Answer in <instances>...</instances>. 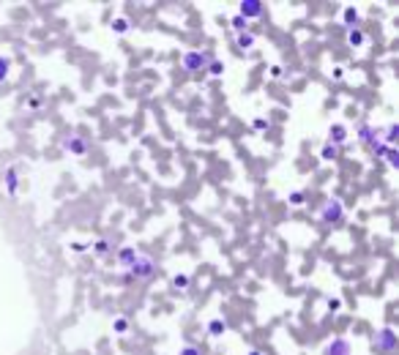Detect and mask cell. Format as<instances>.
I'll use <instances>...</instances> for the list:
<instances>
[{"mask_svg": "<svg viewBox=\"0 0 399 355\" xmlns=\"http://www.w3.org/2000/svg\"><path fill=\"white\" fill-rule=\"evenodd\" d=\"M156 273H159L156 257H151V254L140 251V254H137V260H134V263L126 268L123 279H126V281H134V284H148V281L156 279Z\"/></svg>", "mask_w": 399, "mask_h": 355, "instance_id": "obj_1", "label": "cell"}, {"mask_svg": "<svg viewBox=\"0 0 399 355\" xmlns=\"http://www.w3.org/2000/svg\"><path fill=\"white\" fill-rule=\"evenodd\" d=\"M216 55L211 49H192V52H184L181 55V69L186 71V74H200V71L208 69V63H211Z\"/></svg>", "mask_w": 399, "mask_h": 355, "instance_id": "obj_2", "label": "cell"}, {"mask_svg": "<svg viewBox=\"0 0 399 355\" xmlns=\"http://www.w3.org/2000/svg\"><path fill=\"white\" fill-rule=\"evenodd\" d=\"M396 344H399V336H396V331L391 325L380 328V331L372 336V350H375L377 355H394Z\"/></svg>", "mask_w": 399, "mask_h": 355, "instance_id": "obj_3", "label": "cell"}, {"mask_svg": "<svg viewBox=\"0 0 399 355\" xmlns=\"http://www.w3.org/2000/svg\"><path fill=\"white\" fill-rule=\"evenodd\" d=\"M320 222L326 224V227H336V224H342L344 222V205H342V199H326V202L320 205Z\"/></svg>", "mask_w": 399, "mask_h": 355, "instance_id": "obj_4", "label": "cell"}, {"mask_svg": "<svg viewBox=\"0 0 399 355\" xmlns=\"http://www.w3.org/2000/svg\"><path fill=\"white\" fill-rule=\"evenodd\" d=\"M87 249L96 254L99 260H107V257H112V254H115V249H118V240H115V235H101V238L93 240Z\"/></svg>", "mask_w": 399, "mask_h": 355, "instance_id": "obj_5", "label": "cell"}, {"mask_svg": "<svg viewBox=\"0 0 399 355\" xmlns=\"http://www.w3.org/2000/svg\"><path fill=\"white\" fill-rule=\"evenodd\" d=\"M60 145H63V150L71 153V156H85V153L91 150V142H87L82 134H69Z\"/></svg>", "mask_w": 399, "mask_h": 355, "instance_id": "obj_6", "label": "cell"}, {"mask_svg": "<svg viewBox=\"0 0 399 355\" xmlns=\"http://www.w3.org/2000/svg\"><path fill=\"white\" fill-rule=\"evenodd\" d=\"M238 11H241L238 17H243L246 22L249 19H260V17H265V3L262 0H241Z\"/></svg>", "mask_w": 399, "mask_h": 355, "instance_id": "obj_7", "label": "cell"}, {"mask_svg": "<svg viewBox=\"0 0 399 355\" xmlns=\"http://www.w3.org/2000/svg\"><path fill=\"white\" fill-rule=\"evenodd\" d=\"M137 246H131V243H123V246H118V249H115V263H118L120 268H128L134 263V260H137Z\"/></svg>", "mask_w": 399, "mask_h": 355, "instance_id": "obj_8", "label": "cell"}, {"mask_svg": "<svg viewBox=\"0 0 399 355\" xmlns=\"http://www.w3.org/2000/svg\"><path fill=\"white\" fill-rule=\"evenodd\" d=\"M356 137H358V142H361L364 148H369L375 139H380V129H375L372 123H367V120H364V123L358 126V134H356Z\"/></svg>", "mask_w": 399, "mask_h": 355, "instance_id": "obj_9", "label": "cell"}, {"mask_svg": "<svg viewBox=\"0 0 399 355\" xmlns=\"http://www.w3.org/2000/svg\"><path fill=\"white\" fill-rule=\"evenodd\" d=\"M323 355H350V339L334 336L326 347H323Z\"/></svg>", "mask_w": 399, "mask_h": 355, "instance_id": "obj_10", "label": "cell"}, {"mask_svg": "<svg viewBox=\"0 0 399 355\" xmlns=\"http://www.w3.org/2000/svg\"><path fill=\"white\" fill-rule=\"evenodd\" d=\"M257 44V33L252 30H243V33H235V49L241 52V55H246V52H252Z\"/></svg>", "mask_w": 399, "mask_h": 355, "instance_id": "obj_11", "label": "cell"}, {"mask_svg": "<svg viewBox=\"0 0 399 355\" xmlns=\"http://www.w3.org/2000/svg\"><path fill=\"white\" fill-rule=\"evenodd\" d=\"M6 194H9L11 199L19 194V172H17V167H9V170H6Z\"/></svg>", "mask_w": 399, "mask_h": 355, "instance_id": "obj_12", "label": "cell"}, {"mask_svg": "<svg viewBox=\"0 0 399 355\" xmlns=\"http://www.w3.org/2000/svg\"><path fill=\"white\" fill-rule=\"evenodd\" d=\"M342 142H347V126L334 123V126L328 129V145H336V148H339Z\"/></svg>", "mask_w": 399, "mask_h": 355, "instance_id": "obj_13", "label": "cell"}, {"mask_svg": "<svg viewBox=\"0 0 399 355\" xmlns=\"http://www.w3.org/2000/svg\"><path fill=\"white\" fill-rule=\"evenodd\" d=\"M189 287H192V276H189V273H172L170 292H186Z\"/></svg>", "mask_w": 399, "mask_h": 355, "instance_id": "obj_14", "label": "cell"}, {"mask_svg": "<svg viewBox=\"0 0 399 355\" xmlns=\"http://www.w3.org/2000/svg\"><path fill=\"white\" fill-rule=\"evenodd\" d=\"M344 38H347V46H364L367 44V33H364L361 28H350L347 33H344Z\"/></svg>", "mask_w": 399, "mask_h": 355, "instance_id": "obj_15", "label": "cell"}, {"mask_svg": "<svg viewBox=\"0 0 399 355\" xmlns=\"http://www.w3.org/2000/svg\"><path fill=\"white\" fill-rule=\"evenodd\" d=\"M396 134H399V126H396V123H388L385 129H380V142H383V145H388V148H394Z\"/></svg>", "mask_w": 399, "mask_h": 355, "instance_id": "obj_16", "label": "cell"}, {"mask_svg": "<svg viewBox=\"0 0 399 355\" xmlns=\"http://www.w3.org/2000/svg\"><path fill=\"white\" fill-rule=\"evenodd\" d=\"M225 331H227V320H221V317H213L211 323H208V336L219 339V336H225Z\"/></svg>", "mask_w": 399, "mask_h": 355, "instance_id": "obj_17", "label": "cell"}, {"mask_svg": "<svg viewBox=\"0 0 399 355\" xmlns=\"http://www.w3.org/2000/svg\"><path fill=\"white\" fill-rule=\"evenodd\" d=\"M358 22H361V14H358L353 6H347V9H344V25H347V30L358 28Z\"/></svg>", "mask_w": 399, "mask_h": 355, "instance_id": "obj_18", "label": "cell"}, {"mask_svg": "<svg viewBox=\"0 0 399 355\" xmlns=\"http://www.w3.org/2000/svg\"><path fill=\"white\" fill-rule=\"evenodd\" d=\"M110 28H112L115 33H118V36H123V33H128V28H131V22H128L126 17H115Z\"/></svg>", "mask_w": 399, "mask_h": 355, "instance_id": "obj_19", "label": "cell"}, {"mask_svg": "<svg viewBox=\"0 0 399 355\" xmlns=\"http://www.w3.org/2000/svg\"><path fill=\"white\" fill-rule=\"evenodd\" d=\"M320 156H323V162H336L339 159V148L336 145H323V150H320Z\"/></svg>", "mask_w": 399, "mask_h": 355, "instance_id": "obj_20", "label": "cell"}, {"mask_svg": "<svg viewBox=\"0 0 399 355\" xmlns=\"http://www.w3.org/2000/svg\"><path fill=\"white\" fill-rule=\"evenodd\" d=\"M112 331L118 333V336H126L128 333V317H115L112 320Z\"/></svg>", "mask_w": 399, "mask_h": 355, "instance_id": "obj_21", "label": "cell"}, {"mask_svg": "<svg viewBox=\"0 0 399 355\" xmlns=\"http://www.w3.org/2000/svg\"><path fill=\"white\" fill-rule=\"evenodd\" d=\"M205 74H211V77H221L225 74V63H221L219 58H213L211 63H208V69H205Z\"/></svg>", "mask_w": 399, "mask_h": 355, "instance_id": "obj_22", "label": "cell"}, {"mask_svg": "<svg viewBox=\"0 0 399 355\" xmlns=\"http://www.w3.org/2000/svg\"><path fill=\"white\" fill-rule=\"evenodd\" d=\"M369 153H372V156H375V159H383L385 153H388V145H383L380 139H375V142L369 145Z\"/></svg>", "mask_w": 399, "mask_h": 355, "instance_id": "obj_23", "label": "cell"}, {"mask_svg": "<svg viewBox=\"0 0 399 355\" xmlns=\"http://www.w3.org/2000/svg\"><path fill=\"white\" fill-rule=\"evenodd\" d=\"M9 71H11V60L6 58V55H0V85L6 82V77H9Z\"/></svg>", "mask_w": 399, "mask_h": 355, "instance_id": "obj_24", "label": "cell"}, {"mask_svg": "<svg viewBox=\"0 0 399 355\" xmlns=\"http://www.w3.org/2000/svg\"><path fill=\"white\" fill-rule=\"evenodd\" d=\"M383 159H385V164H388L391 170H396V167H399V153H396V148H388V153H385Z\"/></svg>", "mask_w": 399, "mask_h": 355, "instance_id": "obj_25", "label": "cell"}, {"mask_svg": "<svg viewBox=\"0 0 399 355\" xmlns=\"http://www.w3.org/2000/svg\"><path fill=\"white\" fill-rule=\"evenodd\" d=\"M342 306H344V300H342V298H326V309H328L331 314L342 312Z\"/></svg>", "mask_w": 399, "mask_h": 355, "instance_id": "obj_26", "label": "cell"}, {"mask_svg": "<svg viewBox=\"0 0 399 355\" xmlns=\"http://www.w3.org/2000/svg\"><path fill=\"white\" fill-rule=\"evenodd\" d=\"M178 355H205V350H202L200 344H184Z\"/></svg>", "mask_w": 399, "mask_h": 355, "instance_id": "obj_27", "label": "cell"}, {"mask_svg": "<svg viewBox=\"0 0 399 355\" xmlns=\"http://www.w3.org/2000/svg\"><path fill=\"white\" fill-rule=\"evenodd\" d=\"M303 199H306V194H303V191H290L287 194V202L290 205H303Z\"/></svg>", "mask_w": 399, "mask_h": 355, "instance_id": "obj_28", "label": "cell"}, {"mask_svg": "<svg viewBox=\"0 0 399 355\" xmlns=\"http://www.w3.org/2000/svg\"><path fill=\"white\" fill-rule=\"evenodd\" d=\"M233 28L238 30V33H243V30H249V22H246L243 17H235V19H233Z\"/></svg>", "mask_w": 399, "mask_h": 355, "instance_id": "obj_29", "label": "cell"}, {"mask_svg": "<svg viewBox=\"0 0 399 355\" xmlns=\"http://www.w3.org/2000/svg\"><path fill=\"white\" fill-rule=\"evenodd\" d=\"M252 126H254L257 131H265L271 123H268V118H254V120H252Z\"/></svg>", "mask_w": 399, "mask_h": 355, "instance_id": "obj_30", "label": "cell"}, {"mask_svg": "<svg viewBox=\"0 0 399 355\" xmlns=\"http://www.w3.org/2000/svg\"><path fill=\"white\" fill-rule=\"evenodd\" d=\"M69 249H71L74 254H85V251H87V243H79V240H74Z\"/></svg>", "mask_w": 399, "mask_h": 355, "instance_id": "obj_31", "label": "cell"}, {"mask_svg": "<svg viewBox=\"0 0 399 355\" xmlns=\"http://www.w3.org/2000/svg\"><path fill=\"white\" fill-rule=\"evenodd\" d=\"M268 74H271L274 79H285V69H282V66H271V71H268Z\"/></svg>", "mask_w": 399, "mask_h": 355, "instance_id": "obj_32", "label": "cell"}, {"mask_svg": "<svg viewBox=\"0 0 399 355\" xmlns=\"http://www.w3.org/2000/svg\"><path fill=\"white\" fill-rule=\"evenodd\" d=\"M331 77H334L336 82H342V77H344V69H339V66H336V69H334V74H331Z\"/></svg>", "mask_w": 399, "mask_h": 355, "instance_id": "obj_33", "label": "cell"}, {"mask_svg": "<svg viewBox=\"0 0 399 355\" xmlns=\"http://www.w3.org/2000/svg\"><path fill=\"white\" fill-rule=\"evenodd\" d=\"M246 355H265V350H260V347H254V350H249Z\"/></svg>", "mask_w": 399, "mask_h": 355, "instance_id": "obj_34", "label": "cell"}]
</instances>
